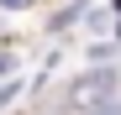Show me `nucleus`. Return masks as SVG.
I'll return each instance as SVG.
<instances>
[{
	"label": "nucleus",
	"instance_id": "2",
	"mask_svg": "<svg viewBox=\"0 0 121 115\" xmlns=\"http://www.w3.org/2000/svg\"><path fill=\"white\" fill-rule=\"evenodd\" d=\"M0 5H11V11H21V5H26V0H0Z\"/></svg>",
	"mask_w": 121,
	"mask_h": 115
},
{
	"label": "nucleus",
	"instance_id": "1",
	"mask_svg": "<svg viewBox=\"0 0 121 115\" xmlns=\"http://www.w3.org/2000/svg\"><path fill=\"white\" fill-rule=\"evenodd\" d=\"M116 89H121V79H116V73H111V68H95V73H84V79H74L69 105H79V110H84V105H105Z\"/></svg>",
	"mask_w": 121,
	"mask_h": 115
},
{
	"label": "nucleus",
	"instance_id": "3",
	"mask_svg": "<svg viewBox=\"0 0 121 115\" xmlns=\"http://www.w3.org/2000/svg\"><path fill=\"white\" fill-rule=\"evenodd\" d=\"M105 115H121V110H105Z\"/></svg>",
	"mask_w": 121,
	"mask_h": 115
}]
</instances>
